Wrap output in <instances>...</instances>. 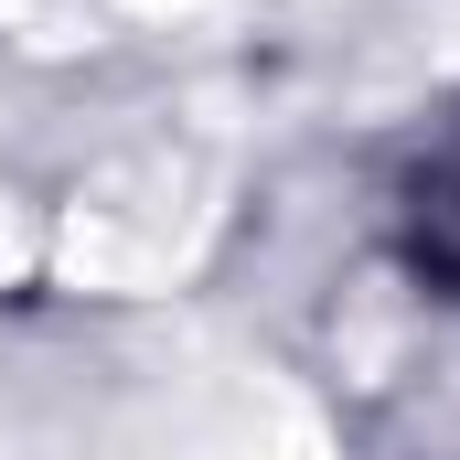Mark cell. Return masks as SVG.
<instances>
[{
    "label": "cell",
    "mask_w": 460,
    "mask_h": 460,
    "mask_svg": "<svg viewBox=\"0 0 460 460\" xmlns=\"http://www.w3.org/2000/svg\"><path fill=\"white\" fill-rule=\"evenodd\" d=\"M396 246H407V268H418L429 289L460 300V118H439V128L418 139V161H407V182H396Z\"/></svg>",
    "instance_id": "6da1fadb"
}]
</instances>
